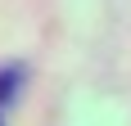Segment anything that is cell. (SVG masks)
I'll return each mask as SVG.
<instances>
[{
    "label": "cell",
    "instance_id": "1",
    "mask_svg": "<svg viewBox=\"0 0 131 126\" xmlns=\"http://www.w3.org/2000/svg\"><path fill=\"white\" fill-rule=\"evenodd\" d=\"M0 126H5V122H0Z\"/></svg>",
    "mask_w": 131,
    "mask_h": 126
}]
</instances>
